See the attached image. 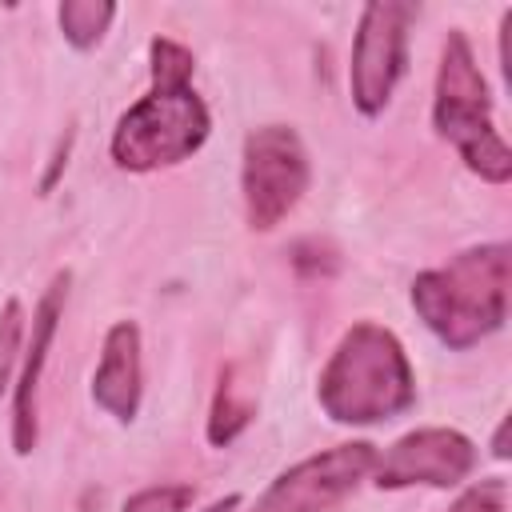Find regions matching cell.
Segmentation results:
<instances>
[{
	"label": "cell",
	"mask_w": 512,
	"mask_h": 512,
	"mask_svg": "<svg viewBox=\"0 0 512 512\" xmlns=\"http://www.w3.org/2000/svg\"><path fill=\"white\" fill-rule=\"evenodd\" d=\"M512 248L504 240L456 252L448 264L428 268L412 280V308L424 328L452 352L476 348L508 320Z\"/></svg>",
	"instance_id": "cell-1"
},
{
	"label": "cell",
	"mask_w": 512,
	"mask_h": 512,
	"mask_svg": "<svg viewBox=\"0 0 512 512\" xmlns=\"http://www.w3.org/2000/svg\"><path fill=\"white\" fill-rule=\"evenodd\" d=\"M316 400L328 420L352 428L408 412L416 404V376L404 344L372 320L352 324L320 368Z\"/></svg>",
	"instance_id": "cell-2"
},
{
	"label": "cell",
	"mask_w": 512,
	"mask_h": 512,
	"mask_svg": "<svg viewBox=\"0 0 512 512\" xmlns=\"http://www.w3.org/2000/svg\"><path fill=\"white\" fill-rule=\"evenodd\" d=\"M432 128L440 140H448L468 172H476L488 184L512 180V152L504 136L492 124V92L488 80L472 56V44L460 28L448 32L440 48L436 68V96H432Z\"/></svg>",
	"instance_id": "cell-3"
},
{
	"label": "cell",
	"mask_w": 512,
	"mask_h": 512,
	"mask_svg": "<svg viewBox=\"0 0 512 512\" xmlns=\"http://www.w3.org/2000/svg\"><path fill=\"white\" fill-rule=\"evenodd\" d=\"M208 132L212 116L192 80H152V88L116 120L108 152L124 172H156L196 156Z\"/></svg>",
	"instance_id": "cell-4"
},
{
	"label": "cell",
	"mask_w": 512,
	"mask_h": 512,
	"mask_svg": "<svg viewBox=\"0 0 512 512\" xmlns=\"http://www.w3.org/2000/svg\"><path fill=\"white\" fill-rule=\"evenodd\" d=\"M312 164L296 128L264 124L244 136L240 148V196L252 232H272L308 192Z\"/></svg>",
	"instance_id": "cell-5"
},
{
	"label": "cell",
	"mask_w": 512,
	"mask_h": 512,
	"mask_svg": "<svg viewBox=\"0 0 512 512\" xmlns=\"http://www.w3.org/2000/svg\"><path fill=\"white\" fill-rule=\"evenodd\" d=\"M412 20H416V4H404V0H372L360 8L356 32H352L348 92H352V108L364 120H376L392 104V92L408 72Z\"/></svg>",
	"instance_id": "cell-6"
},
{
	"label": "cell",
	"mask_w": 512,
	"mask_h": 512,
	"mask_svg": "<svg viewBox=\"0 0 512 512\" xmlns=\"http://www.w3.org/2000/svg\"><path fill=\"white\" fill-rule=\"evenodd\" d=\"M376 448L368 440L336 444L328 452H316L292 468H284L252 504V512H324L340 504L348 492L360 488V480L372 476Z\"/></svg>",
	"instance_id": "cell-7"
},
{
	"label": "cell",
	"mask_w": 512,
	"mask_h": 512,
	"mask_svg": "<svg viewBox=\"0 0 512 512\" xmlns=\"http://www.w3.org/2000/svg\"><path fill=\"white\" fill-rule=\"evenodd\" d=\"M476 468V444L456 428H416L400 436L384 456L376 452V488H456Z\"/></svg>",
	"instance_id": "cell-8"
},
{
	"label": "cell",
	"mask_w": 512,
	"mask_h": 512,
	"mask_svg": "<svg viewBox=\"0 0 512 512\" xmlns=\"http://www.w3.org/2000/svg\"><path fill=\"white\" fill-rule=\"evenodd\" d=\"M68 272H56L28 320V336H24V352H20V368L12 380V452L28 456L40 440V420H36V396H40V380H44V364L56 340V328L64 320V300H68Z\"/></svg>",
	"instance_id": "cell-9"
},
{
	"label": "cell",
	"mask_w": 512,
	"mask_h": 512,
	"mask_svg": "<svg viewBox=\"0 0 512 512\" xmlns=\"http://www.w3.org/2000/svg\"><path fill=\"white\" fill-rule=\"evenodd\" d=\"M92 400L116 424H132L144 400V360H140V328L136 320H116L104 332L100 364L92 372Z\"/></svg>",
	"instance_id": "cell-10"
},
{
	"label": "cell",
	"mask_w": 512,
	"mask_h": 512,
	"mask_svg": "<svg viewBox=\"0 0 512 512\" xmlns=\"http://www.w3.org/2000/svg\"><path fill=\"white\" fill-rule=\"evenodd\" d=\"M56 20H60V32L64 40L76 48V52H88L104 40V32L112 28L116 20V4L112 0H64L56 8Z\"/></svg>",
	"instance_id": "cell-11"
},
{
	"label": "cell",
	"mask_w": 512,
	"mask_h": 512,
	"mask_svg": "<svg viewBox=\"0 0 512 512\" xmlns=\"http://www.w3.org/2000/svg\"><path fill=\"white\" fill-rule=\"evenodd\" d=\"M256 416V404L236 396V384H232V372L220 376L216 384V396H212V412H208V444L212 448H224L232 444Z\"/></svg>",
	"instance_id": "cell-12"
},
{
	"label": "cell",
	"mask_w": 512,
	"mask_h": 512,
	"mask_svg": "<svg viewBox=\"0 0 512 512\" xmlns=\"http://www.w3.org/2000/svg\"><path fill=\"white\" fill-rule=\"evenodd\" d=\"M24 336H28V316H24V304L12 296L0 308V392L12 388V376L20 368V352H24Z\"/></svg>",
	"instance_id": "cell-13"
},
{
	"label": "cell",
	"mask_w": 512,
	"mask_h": 512,
	"mask_svg": "<svg viewBox=\"0 0 512 512\" xmlns=\"http://www.w3.org/2000/svg\"><path fill=\"white\" fill-rule=\"evenodd\" d=\"M192 500H196L192 484H152L132 492L120 512H188Z\"/></svg>",
	"instance_id": "cell-14"
},
{
	"label": "cell",
	"mask_w": 512,
	"mask_h": 512,
	"mask_svg": "<svg viewBox=\"0 0 512 512\" xmlns=\"http://www.w3.org/2000/svg\"><path fill=\"white\" fill-rule=\"evenodd\" d=\"M508 504V484L504 476H484L472 488H464L452 504V512H504Z\"/></svg>",
	"instance_id": "cell-15"
},
{
	"label": "cell",
	"mask_w": 512,
	"mask_h": 512,
	"mask_svg": "<svg viewBox=\"0 0 512 512\" xmlns=\"http://www.w3.org/2000/svg\"><path fill=\"white\" fill-rule=\"evenodd\" d=\"M292 268H296L300 276H332V272L340 268V260H336V252H332L328 244H320V240H300V244L292 248Z\"/></svg>",
	"instance_id": "cell-16"
},
{
	"label": "cell",
	"mask_w": 512,
	"mask_h": 512,
	"mask_svg": "<svg viewBox=\"0 0 512 512\" xmlns=\"http://www.w3.org/2000/svg\"><path fill=\"white\" fill-rule=\"evenodd\" d=\"M68 152H72V128H68V132L56 140V148H52V164H48V172H44V180H40V192H44V196L56 188L60 172L68 168Z\"/></svg>",
	"instance_id": "cell-17"
},
{
	"label": "cell",
	"mask_w": 512,
	"mask_h": 512,
	"mask_svg": "<svg viewBox=\"0 0 512 512\" xmlns=\"http://www.w3.org/2000/svg\"><path fill=\"white\" fill-rule=\"evenodd\" d=\"M492 456L496 460H508V420L496 424V436H492Z\"/></svg>",
	"instance_id": "cell-18"
},
{
	"label": "cell",
	"mask_w": 512,
	"mask_h": 512,
	"mask_svg": "<svg viewBox=\"0 0 512 512\" xmlns=\"http://www.w3.org/2000/svg\"><path fill=\"white\" fill-rule=\"evenodd\" d=\"M240 508V492H228V496H220V500H212L204 512H236Z\"/></svg>",
	"instance_id": "cell-19"
}]
</instances>
